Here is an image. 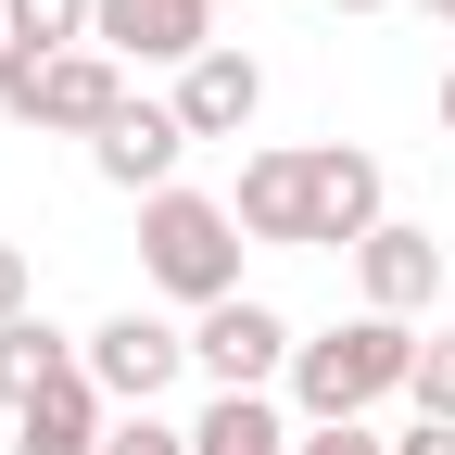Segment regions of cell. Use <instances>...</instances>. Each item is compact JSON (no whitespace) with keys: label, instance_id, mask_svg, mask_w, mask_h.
Returning a JSON list of instances; mask_svg holds the SVG:
<instances>
[{"label":"cell","instance_id":"cell-1","mask_svg":"<svg viewBox=\"0 0 455 455\" xmlns=\"http://www.w3.org/2000/svg\"><path fill=\"white\" fill-rule=\"evenodd\" d=\"M430 341L405 316H341V329H304V355H291V418L304 430H355L367 405H392V392L418 379Z\"/></svg>","mask_w":455,"mask_h":455},{"label":"cell","instance_id":"cell-2","mask_svg":"<svg viewBox=\"0 0 455 455\" xmlns=\"http://www.w3.org/2000/svg\"><path fill=\"white\" fill-rule=\"evenodd\" d=\"M241 215H228L215 190H152L140 203V278H152V291L164 304H190V316H215V304H241Z\"/></svg>","mask_w":455,"mask_h":455},{"label":"cell","instance_id":"cell-3","mask_svg":"<svg viewBox=\"0 0 455 455\" xmlns=\"http://www.w3.org/2000/svg\"><path fill=\"white\" fill-rule=\"evenodd\" d=\"M127 64L114 51H0V114L13 127H64V140H101L127 114Z\"/></svg>","mask_w":455,"mask_h":455},{"label":"cell","instance_id":"cell-4","mask_svg":"<svg viewBox=\"0 0 455 455\" xmlns=\"http://www.w3.org/2000/svg\"><path fill=\"white\" fill-rule=\"evenodd\" d=\"M76 355H89V379H101V405H114V418H152V405H164V379L190 367V329H164L152 304H114L101 329H76Z\"/></svg>","mask_w":455,"mask_h":455},{"label":"cell","instance_id":"cell-5","mask_svg":"<svg viewBox=\"0 0 455 455\" xmlns=\"http://www.w3.org/2000/svg\"><path fill=\"white\" fill-rule=\"evenodd\" d=\"M379 228H392V178H379V152L316 140V152H304V253H367Z\"/></svg>","mask_w":455,"mask_h":455},{"label":"cell","instance_id":"cell-6","mask_svg":"<svg viewBox=\"0 0 455 455\" xmlns=\"http://www.w3.org/2000/svg\"><path fill=\"white\" fill-rule=\"evenodd\" d=\"M291 355H304V329L278 316V304H215V316H190V367L215 379V392H291Z\"/></svg>","mask_w":455,"mask_h":455},{"label":"cell","instance_id":"cell-7","mask_svg":"<svg viewBox=\"0 0 455 455\" xmlns=\"http://www.w3.org/2000/svg\"><path fill=\"white\" fill-rule=\"evenodd\" d=\"M89 51H114V64H164L190 76L215 51V0H101L89 13Z\"/></svg>","mask_w":455,"mask_h":455},{"label":"cell","instance_id":"cell-8","mask_svg":"<svg viewBox=\"0 0 455 455\" xmlns=\"http://www.w3.org/2000/svg\"><path fill=\"white\" fill-rule=\"evenodd\" d=\"M89 164H101V178L127 190V203L178 190V164H190V127H178V101H127V114H114V127L89 140Z\"/></svg>","mask_w":455,"mask_h":455},{"label":"cell","instance_id":"cell-9","mask_svg":"<svg viewBox=\"0 0 455 455\" xmlns=\"http://www.w3.org/2000/svg\"><path fill=\"white\" fill-rule=\"evenodd\" d=\"M253 114H266V64H253L241 38H215L203 64L178 76V127H190V140H241Z\"/></svg>","mask_w":455,"mask_h":455},{"label":"cell","instance_id":"cell-10","mask_svg":"<svg viewBox=\"0 0 455 455\" xmlns=\"http://www.w3.org/2000/svg\"><path fill=\"white\" fill-rule=\"evenodd\" d=\"M355 278H367V316H405V329H418V304H443V241L392 215L379 241L355 253Z\"/></svg>","mask_w":455,"mask_h":455},{"label":"cell","instance_id":"cell-11","mask_svg":"<svg viewBox=\"0 0 455 455\" xmlns=\"http://www.w3.org/2000/svg\"><path fill=\"white\" fill-rule=\"evenodd\" d=\"M101 443H114V405H101V379L76 355V379H51L38 405L13 418V455H101Z\"/></svg>","mask_w":455,"mask_h":455},{"label":"cell","instance_id":"cell-12","mask_svg":"<svg viewBox=\"0 0 455 455\" xmlns=\"http://www.w3.org/2000/svg\"><path fill=\"white\" fill-rule=\"evenodd\" d=\"M228 215H241V241H291L304 253V152H253L241 190H228Z\"/></svg>","mask_w":455,"mask_h":455},{"label":"cell","instance_id":"cell-13","mask_svg":"<svg viewBox=\"0 0 455 455\" xmlns=\"http://www.w3.org/2000/svg\"><path fill=\"white\" fill-rule=\"evenodd\" d=\"M304 430L278 418V392H215V405L190 418V455H291Z\"/></svg>","mask_w":455,"mask_h":455},{"label":"cell","instance_id":"cell-14","mask_svg":"<svg viewBox=\"0 0 455 455\" xmlns=\"http://www.w3.org/2000/svg\"><path fill=\"white\" fill-rule=\"evenodd\" d=\"M51 379H76V329H51V316H13V329H0V405L26 418Z\"/></svg>","mask_w":455,"mask_h":455},{"label":"cell","instance_id":"cell-15","mask_svg":"<svg viewBox=\"0 0 455 455\" xmlns=\"http://www.w3.org/2000/svg\"><path fill=\"white\" fill-rule=\"evenodd\" d=\"M101 0H0V51H89Z\"/></svg>","mask_w":455,"mask_h":455},{"label":"cell","instance_id":"cell-16","mask_svg":"<svg viewBox=\"0 0 455 455\" xmlns=\"http://www.w3.org/2000/svg\"><path fill=\"white\" fill-rule=\"evenodd\" d=\"M405 405L455 430V341H430V355H418V379H405Z\"/></svg>","mask_w":455,"mask_h":455},{"label":"cell","instance_id":"cell-17","mask_svg":"<svg viewBox=\"0 0 455 455\" xmlns=\"http://www.w3.org/2000/svg\"><path fill=\"white\" fill-rule=\"evenodd\" d=\"M101 455H190V430H178V418H114Z\"/></svg>","mask_w":455,"mask_h":455},{"label":"cell","instance_id":"cell-18","mask_svg":"<svg viewBox=\"0 0 455 455\" xmlns=\"http://www.w3.org/2000/svg\"><path fill=\"white\" fill-rule=\"evenodd\" d=\"M13 316H38V266H26V241H0V329Z\"/></svg>","mask_w":455,"mask_h":455},{"label":"cell","instance_id":"cell-19","mask_svg":"<svg viewBox=\"0 0 455 455\" xmlns=\"http://www.w3.org/2000/svg\"><path fill=\"white\" fill-rule=\"evenodd\" d=\"M291 455H392V430H367V418H355V430H304Z\"/></svg>","mask_w":455,"mask_h":455},{"label":"cell","instance_id":"cell-20","mask_svg":"<svg viewBox=\"0 0 455 455\" xmlns=\"http://www.w3.org/2000/svg\"><path fill=\"white\" fill-rule=\"evenodd\" d=\"M392 455H455V430H443V418H418V430H392Z\"/></svg>","mask_w":455,"mask_h":455},{"label":"cell","instance_id":"cell-21","mask_svg":"<svg viewBox=\"0 0 455 455\" xmlns=\"http://www.w3.org/2000/svg\"><path fill=\"white\" fill-rule=\"evenodd\" d=\"M329 13H392V0H329Z\"/></svg>","mask_w":455,"mask_h":455},{"label":"cell","instance_id":"cell-22","mask_svg":"<svg viewBox=\"0 0 455 455\" xmlns=\"http://www.w3.org/2000/svg\"><path fill=\"white\" fill-rule=\"evenodd\" d=\"M443 140H455V76H443Z\"/></svg>","mask_w":455,"mask_h":455},{"label":"cell","instance_id":"cell-23","mask_svg":"<svg viewBox=\"0 0 455 455\" xmlns=\"http://www.w3.org/2000/svg\"><path fill=\"white\" fill-rule=\"evenodd\" d=\"M430 13H443V26H455V0H430Z\"/></svg>","mask_w":455,"mask_h":455},{"label":"cell","instance_id":"cell-24","mask_svg":"<svg viewBox=\"0 0 455 455\" xmlns=\"http://www.w3.org/2000/svg\"><path fill=\"white\" fill-rule=\"evenodd\" d=\"M443 341H455V304H443Z\"/></svg>","mask_w":455,"mask_h":455}]
</instances>
